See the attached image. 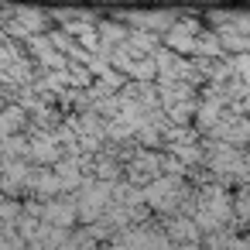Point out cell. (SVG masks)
I'll list each match as a JSON object with an SVG mask.
<instances>
[{
	"mask_svg": "<svg viewBox=\"0 0 250 250\" xmlns=\"http://www.w3.org/2000/svg\"><path fill=\"white\" fill-rule=\"evenodd\" d=\"M141 192H144V202H147L151 209H158V212H175L178 202H182V195H185V182H182V178L158 175V178L147 182Z\"/></svg>",
	"mask_w": 250,
	"mask_h": 250,
	"instance_id": "1",
	"label": "cell"
}]
</instances>
